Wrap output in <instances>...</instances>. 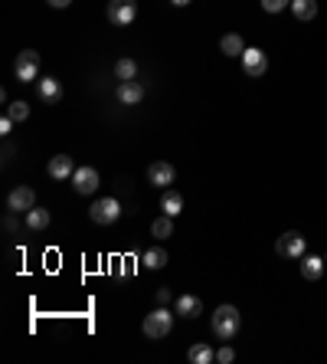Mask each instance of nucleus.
Listing matches in <instances>:
<instances>
[{
    "mask_svg": "<svg viewBox=\"0 0 327 364\" xmlns=\"http://www.w3.org/2000/svg\"><path fill=\"white\" fill-rule=\"evenodd\" d=\"M239 325H242V319H239L236 305H220V308L213 312V335H216V338L229 341V338L239 332Z\"/></svg>",
    "mask_w": 327,
    "mask_h": 364,
    "instance_id": "f257e3e1",
    "label": "nucleus"
},
{
    "mask_svg": "<svg viewBox=\"0 0 327 364\" xmlns=\"http://www.w3.org/2000/svg\"><path fill=\"white\" fill-rule=\"evenodd\" d=\"M174 315H177V312H170V308L161 305V308H154L151 315H144V325H141V328H144V335L154 338V341H157V338H167L170 328H174Z\"/></svg>",
    "mask_w": 327,
    "mask_h": 364,
    "instance_id": "f03ea898",
    "label": "nucleus"
},
{
    "mask_svg": "<svg viewBox=\"0 0 327 364\" xmlns=\"http://www.w3.org/2000/svg\"><path fill=\"white\" fill-rule=\"evenodd\" d=\"M121 217V204L118 197H102V200H95L89 207V220L92 223H99V227H108V223H115Z\"/></svg>",
    "mask_w": 327,
    "mask_h": 364,
    "instance_id": "7ed1b4c3",
    "label": "nucleus"
},
{
    "mask_svg": "<svg viewBox=\"0 0 327 364\" xmlns=\"http://www.w3.org/2000/svg\"><path fill=\"white\" fill-rule=\"evenodd\" d=\"M14 73L20 82H36L40 79V53L36 49H20V56L14 62Z\"/></svg>",
    "mask_w": 327,
    "mask_h": 364,
    "instance_id": "20e7f679",
    "label": "nucleus"
},
{
    "mask_svg": "<svg viewBox=\"0 0 327 364\" xmlns=\"http://www.w3.org/2000/svg\"><path fill=\"white\" fill-rule=\"evenodd\" d=\"M304 250H308V240H304L298 230L282 233L278 243H275V253H278V256H288V259H301V256H304Z\"/></svg>",
    "mask_w": 327,
    "mask_h": 364,
    "instance_id": "39448f33",
    "label": "nucleus"
},
{
    "mask_svg": "<svg viewBox=\"0 0 327 364\" xmlns=\"http://www.w3.org/2000/svg\"><path fill=\"white\" fill-rule=\"evenodd\" d=\"M242 60V73L249 79H259V76H265V69H268V56L259 49V46H246V53L239 56Z\"/></svg>",
    "mask_w": 327,
    "mask_h": 364,
    "instance_id": "423d86ee",
    "label": "nucleus"
},
{
    "mask_svg": "<svg viewBox=\"0 0 327 364\" xmlns=\"http://www.w3.org/2000/svg\"><path fill=\"white\" fill-rule=\"evenodd\" d=\"M134 14H138V0H108V23L131 27Z\"/></svg>",
    "mask_w": 327,
    "mask_h": 364,
    "instance_id": "0eeeda50",
    "label": "nucleus"
},
{
    "mask_svg": "<svg viewBox=\"0 0 327 364\" xmlns=\"http://www.w3.org/2000/svg\"><path fill=\"white\" fill-rule=\"evenodd\" d=\"M73 187H75V194H95V191H99V171H95L92 165L75 167Z\"/></svg>",
    "mask_w": 327,
    "mask_h": 364,
    "instance_id": "6e6552de",
    "label": "nucleus"
},
{
    "mask_svg": "<svg viewBox=\"0 0 327 364\" xmlns=\"http://www.w3.org/2000/svg\"><path fill=\"white\" fill-rule=\"evenodd\" d=\"M36 207V194L33 187H14L10 197H7V210L10 213H30Z\"/></svg>",
    "mask_w": 327,
    "mask_h": 364,
    "instance_id": "1a4fd4ad",
    "label": "nucleus"
},
{
    "mask_svg": "<svg viewBox=\"0 0 327 364\" xmlns=\"http://www.w3.org/2000/svg\"><path fill=\"white\" fill-rule=\"evenodd\" d=\"M174 312H177L180 319H196V315H203V299L194 295V292H183V295H177V302H174Z\"/></svg>",
    "mask_w": 327,
    "mask_h": 364,
    "instance_id": "9d476101",
    "label": "nucleus"
},
{
    "mask_svg": "<svg viewBox=\"0 0 327 364\" xmlns=\"http://www.w3.org/2000/svg\"><path fill=\"white\" fill-rule=\"evenodd\" d=\"M36 92H40V99L46 106H56L62 99V82L56 76H40L36 79Z\"/></svg>",
    "mask_w": 327,
    "mask_h": 364,
    "instance_id": "9b49d317",
    "label": "nucleus"
},
{
    "mask_svg": "<svg viewBox=\"0 0 327 364\" xmlns=\"http://www.w3.org/2000/svg\"><path fill=\"white\" fill-rule=\"evenodd\" d=\"M174 178H177V171H174L170 161H154V165L148 167V181L154 184V187H170Z\"/></svg>",
    "mask_w": 327,
    "mask_h": 364,
    "instance_id": "f8f14e48",
    "label": "nucleus"
},
{
    "mask_svg": "<svg viewBox=\"0 0 327 364\" xmlns=\"http://www.w3.org/2000/svg\"><path fill=\"white\" fill-rule=\"evenodd\" d=\"M73 174H75V161L69 154L49 158V178H53V181H66V178H73Z\"/></svg>",
    "mask_w": 327,
    "mask_h": 364,
    "instance_id": "ddd939ff",
    "label": "nucleus"
},
{
    "mask_svg": "<svg viewBox=\"0 0 327 364\" xmlns=\"http://www.w3.org/2000/svg\"><path fill=\"white\" fill-rule=\"evenodd\" d=\"M141 99H144V86H141L138 79H128V82H121L118 86V102L121 106H141Z\"/></svg>",
    "mask_w": 327,
    "mask_h": 364,
    "instance_id": "4468645a",
    "label": "nucleus"
},
{
    "mask_svg": "<svg viewBox=\"0 0 327 364\" xmlns=\"http://www.w3.org/2000/svg\"><path fill=\"white\" fill-rule=\"evenodd\" d=\"M324 256H314V253H308V256H301V276L304 279H321V273H324Z\"/></svg>",
    "mask_w": 327,
    "mask_h": 364,
    "instance_id": "2eb2a0df",
    "label": "nucleus"
},
{
    "mask_svg": "<svg viewBox=\"0 0 327 364\" xmlns=\"http://www.w3.org/2000/svg\"><path fill=\"white\" fill-rule=\"evenodd\" d=\"M291 14L301 20V23H308L317 16V0H291Z\"/></svg>",
    "mask_w": 327,
    "mask_h": 364,
    "instance_id": "dca6fc26",
    "label": "nucleus"
},
{
    "mask_svg": "<svg viewBox=\"0 0 327 364\" xmlns=\"http://www.w3.org/2000/svg\"><path fill=\"white\" fill-rule=\"evenodd\" d=\"M220 49L233 60V56H242V53H246V43H242V36H239V33H226L223 40H220Z\"/></svg>",
    "mask_w": 327,
    "mask_h": 364,
    "instance_id": "f3484780",
    "label": "nucleus"
},
{
    "mask_svg": "<svg viewBox=\"0 0 327 364\" xmlns=\"http://www.w3.org/2000/svg\"><path fill=\"white\" fill-rule=\"evenodd\" d=\"M187 358H190L194 364H209V361H216V351L209 348L207 341H196L194 348L187 351Z\"/></svg>",
    "mask_w": 327,
    "mask_h": 364,
    "instance_id": "a211bd4d",
    "label": "nucleus"
},
{
    "mask_svg": "<svg viewBox=\"0 0 327 364\" xmlns=\"http://www.w3.org/2000/svg\"><path fill=\"white\" fill-rule=\"evenodd\" d=\"M161 210L167 213V217H180V210H183V197H180L177 191H167L161 197Z\"/></svg>",
    "mask_w": 327,
    "mask_h": 364,
    "instance_id": "6ab92c4d",
    "label": "nucleus"
},
{
    "mask_svg": "<svg viewBox=\"0 0 327 364\" xmlns=\"http://www.w3.org/2000/svg\"><path fill=\"white\" fill-rule=\"evenodd\" d=\"M141 266H144V269H164V266H167V253H164L161 246H154V250H148V253L141 256Z\"/></svg>",
    "mask_w": 327,
    "mask_h": 364,
    "instance_id": "aec40b11",
    "label": "nucleus"
},
{
    "mask_svg": "<svg viewBox=\"0 0 327 364\" xmlns=\"http://www.w3.org/2000/svg\"><path fill=\"white\" fill-rule=\"evenodd\" d=\"M151 233L157 236V240H167V236H174V217H167V213H161L154 223H151Z\"/></svg>",
    "mask_w": 327,
    "mask_h": 364,
    "instance_id": "412c9836",
    "label": "nucleus"
},
{
    "mask_svg": "<svg viewBox=\"0 0 327 364\" xmlns=\"http://www.w3.org/2000/svg\"><path fill=\"white\" fill-rule=\"evenodd\" d=\"M27 227L36 233V230H46L49 227V210L46 207H33L30 213H27Z\"/></svg>",
    "mask_w": 327,
    "mask_h": 364,
    "instance_id": "4be33fe9",
    "label": "nucleus"
},
{
    "mask_svg": "<svg viewBox=\"0 0 327 364\" xmlns=\"http://www.w3.org/2000/svg\"><path fill=\"white\" fill-rule=\"evenodd\" d=\"M115 76H118L121 82H128V79H134V76H138V62H134V60H128V56H125V60H118V62H115Z\"/></svg>",
    "mask_w": 327,
    "mask_h": 364,
    "instance_id": "5701e85b",
    "label": "nucleus"
},
{
    "mask_svg": "<svg viewBox=\"0 0 327 364\" xmlns=\"http://www.w3.org/2000/svg\"><path fill=\"white\" fill-rule=\"evenodd\" d=\"M7 115L14 121H27L30 119V106H27V102H10V106H7Z\"/></svg>",
    "mask_w": 327,
    "mask_h": 364,
    "instance_id": "b1692460",
    "label": "nucleus"
},
{
    "mask_svg": "<svg viewBox=\"0 0 327 364\" xmlns=\"http://www.w3.org/2000/svg\"><path fill=\"white\" fill-rule=\"evenodd\" d=\"M285 7H291V0H262V10L265 14H282Z\"/></svg>",
    "mask_w": 327,
    "mask_h": 364,
    "instance_id": "393cba45",
    "label": "nucleus"
},
{
    "mask_svg": "<svg viewBox=\"0 0 327 364\" xmlns=\"http://www.w3.org/2000/svg\"><path fill=\"white\" fill-rule=\"evenodd\" d=\"M216 361H220V364H233V361H236V351H233L229 345H226V348H220V351H216Z\"/></svg>",
    "mask_w": 327,
    "mask_h": 364,
    "instance_id": "a878e982",
    "label": "nucleus"
},
{
    "mask_svg": "<svg viewBox=\"0 0 327 364\" xmlns=\"http://www.w3.org/2000/svg\"><path fill=\"white\" fill-rule=\"evenodd\" d=\"M174 302V292L170 289H157V305H170Z\"/></svg>",
    "mask_w": 327,
    "mask_h": 364,
    "instance_id": "bb28decb",
    "label": "nucleus"
},
{
    "mask_svg": "<svg viewBox=\"0 0 327 364\" xmlns=\"http://www.w3.org/2000/svg\"><path fill=\"white\" fill-rule=\"evenodd\" d=\"M16 121L10 119V115H3V119H0V135H10V128H14Z\"/></svg>",
    "mask_w": 327,
    "mask_h": 364,
    "instance_id": "cd10ccee",
    "label": "nucleus"
},
{
    "mask_svg": "<svg viewBox=\"0 0 327 364\" xmlns=\"http://www.w3.org/2000/svg\"><path fill=\"white\" fill-rule=\"evenodd\" d=\"M46 3H49V7H56V10H62V7H69L73 0H46Z\"/></svg>",
    "mask_w": 327,
    "mask_h": 364,
    "instance_id": "c85d7f7f",
    "label": "nucleus"
},
{
    "mask_svg": "<svg viewBox=\"0 0 327 364\" xmlns=\"http://www.w3.org/2000/svg\"><path fill=\"white\" fill-rule=\"evenodd\" d=\"M174 7H187V3H194V0H170Z\"/></svg>",
    "mask_w": 327,
    "mask_h": 364,
    "instance_id": "c756f323",
    "label": "nucleus"
},
{
    "mask_svg": "<svg viewBox=\"0 0 327 364\" xmlns=\"http://www.w3.org/2000/svg\"><path fill=\"white\" fill-rule=\"evenodd\" d=\"M324 263H327V256H324Z\"/></svg>",
    "mask_w": 327,
    "mask_h": 364,
    "instance_id": "7c9ffc66",
    "label": "nucleus"
}]
</instances>
